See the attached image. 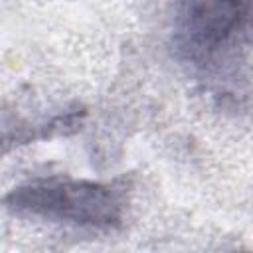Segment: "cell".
Here are the masks:
<instances>
[{"label":"cell","mask_w":253,"mask_h":253,"mask_svg":"<svg viewBox=\"0 0 253 253\" xmlns=\"http://www.w3.org/2000/svg\"><path fill=\"white\" fill-rule=\"evenodd\" d=\"M253 40V0H176L174 43L196 63H221Z\"/></svg>","instance_id":"1"},{"label":"cell","mask_w":253,"mask_h":253,"mask_svg":"<svg viewBox=\"0 0 253 253\" xmlns=\"http://www.w3.org/2000/svg\"><path fill=\"white\" fill-rule=\"evenodd\" d=\"M12 211L89 227H111L121 221L123 198L109 184L63 178L34 180L6 196Z\"/></svg>","instance_id":"2"}]
</instances>
